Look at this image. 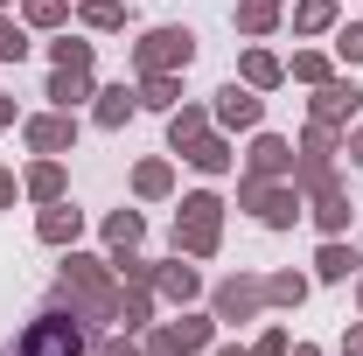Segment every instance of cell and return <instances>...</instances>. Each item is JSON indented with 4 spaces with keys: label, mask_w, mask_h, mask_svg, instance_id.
<instances>
[{
    "label": "cell",
    "mask_w": 363,
    "mask_h": 356,
    "mask_svg": "<svg viewBox=\"0 0 363 356\" xmlns=\"http://www.w3.org/2000/svg\"><path fill=\"white\" fill-rule=\"evenodd\" d=\"M35 238H43L49 252H70V245L84 238V210H77L70 196H63V203H43V210H35Z\"/></svg>",
    "instance_id": "obj_11"
},
{
    "label": "cell",
    "mask_w": 363,
    "mask_h": 356,
    "mask_svg": "<svg viewBox=\"0 0 363 356\" xmlns=\"http://www.w3.org/2000/svg\"><path fill=\"white\" fill-rule=\"evenodd\" d=\"M363 272V245H342V238H321L315 245V279L321 287H342Z\"/></svg>",
    "instance_id": "obj_15"
},
{
    "label": "cell",
    "mask_w": 363,
    "mask_h": 356,
    "mask_svg": "<svg viewBox=\"0 0 363 356\" xmlns=\"http://www.w3.org/2000/svg\"><path fill=\"white\" fill-rule=\"evenodd\" d=\"M105 259L119 272V287H154V272H161V259H147V252H105Z\"/></svg>",
    "instance_id": "obj_34"
},
{
    "label": "cell",
    "mask_w": 363,
    "mask_h": 356,
    "mask_svg": "<svg viewBox=\"0 0 363 356\" xmlns=\"http://www.w3.org/2000/svg\"><path fill=\"white\" fill-rule=\"evenodd\" d=\"M91 356H140V343L119 328V335H98V343H91Z\"/></svg>",
    "instance_id": "obj_40"
},
{
    "label": "cell",
    "mask_w": 363,
    "mask_h": 356,
    "mask_svg": "<svg viewBox=\"0 0 363 356\" xmlns=\"http://www.w3.org/2000/svg\"><path fill=\"white\" fill-rule=\"evenodd\" d=\"M133 21V0H77V28L84 35H119Z\"/></svg>",
    "instance_id": "obj_24"
},
{
    "label": "cell",
    "mask_w": 363,
    "mask_h": 356,
    "mask_svg": "<svg viewBox=\"0 0 363 356\" xmlns=\"http://www.w3.org/2000/svg\"><path fill=\"white\" fill-rule=\"evenodd\" d=\"M294 154H315V161H342V133H335V126H315V119H308V126H301V147H294Z\"/></svg>",
    "instance_id": "obj_35"
},
{
    "label": "cell",
    "mask_w": 363,
    "mask_h": 356,
    "mask_svg": "<svg viewBox=\"0 0 363 356\" xmlns=\"http://www.w3.org/2000/svg\"><path fill=\"white\" fill-rule=\"evenodd\" d=\"M0 7H14V0H0Z\"/></svg>",
    "instance_id": "obj_48"
},
{
    "label": "cell",
    "mask_w": 363,
    "mask_h": 356,
    "mask_svg": "<svg viewBox=\"0 0 363 356\" xmlns=\"http://www.w3.org/2000/svg\"><path fill=\"white\" fill-rule=\"evenodd\" d=\"M328 56L357 70V63H363V21H335V43H328Z\"/></svg>",
    "instance_id": "obj_37"
},
{
    "label": "cell",
    "mask_w": 363,
    "mask_h": 356,
    "mask_svg": "<svg viewBox=\"0 0 363 356\" xmlns=\"http://www.w3.org/2000/svg\"><path fill=\"white\" fill-rule=\"evenodd\" d=\"M182 350L189 356H203V350H217V314H196V308H182Z\"/></svg>",
    "instance_id": "obj_33"
},
{
    "label": "cell",
    "mask_w": 363,
    "mask_h": 356,
    "mask_svg": "<svg viewBox=\"0 0 363 356\" xmlns=\"http://www.w3.org/2000/svg\"><path fill=\"white\" fill-rule=\"evenodd\" d=\"M210 119H217L224 133H259V119H266V91H252V84L230 77V84L210 98Z\"/></svg>",
    "instance_id": "obj_8"
},
{
    "label": "cell",
    "mask_w": 363,
    "mask_h": 356,
    "mask_svg": "<svg viewBox=\"0 0 363 356\" xmlns=\"http://www.w3.org/2000/svg\"><path fill=\"white\" fill-rule=\"evenodd\" d=\"M210 356H252V343H217Z\"/></svg>",
    "instance_id": "obj_45"
},
{
    "label": "cell",
    "mask_w": 363,
    "mask_h": 356,
    "mask_svg": "<svg viewBox=\"0 0 363 356\" xmlns=\"http://www.w3.org/2000/svg\"><path fill=\"white\" fill-rule=\"evenodd\" d=\"M308 223H315L321 238H342V230L357 223V203H350V189H321V196H308Z\"/></svg>",
    "instance_id": "obj_16"
},
{
    "label": "cell",
    "mask_w": 363,
    "mask_h": 356,
    "mask_svg": "<svg viewBox=\"0 0 363 356\" xmlns=\"http://www.w3.org/2000/svg\"><path fill=\"white\" fill-rule=\"evenodd\" d=\"M21 140H28V154H77V112H28L21 119Z\"/></svg>",
    "instance_id": "obj_9"
},
{
    "label": "cell",
    "mask_w": 363,
    "mask_h": 356,
    "mask_svg": "<svg viewBox=\"0 0 363 356\" xmlns=\"http://www.w3.org/2000/svg\"><path fill=\"white\" fill-rule=\"evenodd\" d=\"M342 154H350V168H363V119L350 126V133H342Z\"/></svg>",
    "instance_id": "obj_42"
},
{
    "label": "cell",
    "mask_w": 363,
    "mask_h": 356,
    "mask_svg": "<svg viewBox=\"0 0 363 356\" xmlns=\"http://www.w3.org/2000/svg\"><path fill=\"white\" fill-rule=\"evenodd\" d=\"M286 350H294V335H286L279 321H272V328H259V343H252V356H286Z\"/></svg>",
    "instance_id": "obj_39"
},
{
    "label": "cell",
    "mask_w": 363,
    "mask_h": 356,
    "mask_svg": "<svg viewBox=\"0 0 363 356\" xmlns=\"http://www.w3.org/2000/svg\"><path fill=\"white\" fill-rule=\"evenodd\" d=\"M210 126H217V119H210V105H189V98H182L175 112H168V154H189Z\"/></svg>",
    "instance_id": "obj_23"
},
{
    "label": "cell",
    "mask_w": 363,
    "mask_h": 356,
    "mask_svg": "<svg viewBox=\"0 0 363 356\" xmlns=\"http://www.w3.org/2000/svg\"><path fill=\"white\" fill-rule=\"evenodd\" d=\"M279 21H286V0H238V14H230V28L245 43H266Z\"/></svg>",
    "instance_id": "obj_21"
},
{
    "label": "cell",
    "mask_w": 363,
    "mask_h": 356,
    "mask_svg": "<svg viewBox=\"0 0 363 356\" xmlns=\"http://www.w3.org/2000/svg\"><path fill=\"white\" fill-rule=\"evenodd\" d=\"M210 314H217V328H245V321H259V314H266V272H230V279H217Z\"/></svg>",
    "instance_id": "obj_6"
},
{
    "label": "cell",
    "mask_w": 363,
    "mask_h": 356,
    "mask_svg": "<svg viewBox=\"0 0 363 356\" xmlns=\"http://www.w3.org/2000/svg\"><path fill=\"white\" fill-rule=\"evenodd\" d=\"M43 98L56 105V112H77V105H91V98H98V77H91V70H49Z\"/></svg>",
    "instance_id": "obj_20"
},
{
    "label": "cell",
    "mask_w": 363,
    "mask_h": 356,
    "mask_svg": "<svg viewBox=\"0 0 363 356\" xmlns=\"http://www.w3.org/2000/svg\"><path fill=\"white\" fill-rule=\"evenodd\" d=\"M56 301L84 314L91 335H105L112 314H119V272H112V259H98V252H84V245H70L63 266H56Z\"/></svg>",
    "instance_id": "obj_1"
},
{
    "label": "cell",
    "mask_w": 363,
    "mask_h": 356,
    "mask_svg": "<svg viewBox=\"0 0 363 356\" xmlns=\"http://www.w3.org/2000/svg\"><path fill=\"white\" fill-rule=\"evenodd\" d=\"M43 49H49V70H91L98 63V43H91L84 28H56Z\"/></svg>",
    "instance_id": "obj_19"
},
{
    "label": "cell",
    "mask_w": 363,
    "mask_h": 356,
    "mask_svg": "<svg viewBox=\"0 0 363 356\" xmlns=\"http://www.w3.org/2000/svg\"><path fill=\"white\" fill-rule=\"evenodd\" d=\"M91 343H98V335L84 328V314L56 301V308H43V314H35V321H28V328H21V335H14L0 356H91Z\"/></svg>",
    "instance_id": "obj_2"
},
{
    "label": "cell",
    "mask_w": 363,
    "mask_h": 356,
    "mask_svg": "<svg viewBox=\"0 0 363 356\" xmlns=\"http://www.w3.org/2000/svg\"><path fill=\"white\" fill-rule=\"evenodd\" d=\"M154 294L175 301V308H196V301H203V272L175 252V259H161V272H154Z\"/></svg>",
    "instance_id": "obj_14"
},
{
    "label": "cell",
    "mask_w": 363,
    "mask_h": 356,
    "mask_svg": "<svg viewBox=\"0 0 363 356\" xmlns=\"http://www.w3.org/2000/svg\"><path fill=\"white\" fill-rule=\"evenodd\" d=\"M357 112H363V91L350 84L342 70H335L328 84H315V98H308V119H315V126H335V133H350Z\"/></svg>",
    "instance_id": "obj_7"
},
{
    "label": "cell",
    "mask_w": 363,
    "mask_h": 356,
    "mask_svg": "<svg viewBox=\"0 0 363 356\" xmlns=\"http://www.w3.org/2000/svg\"><path fill=\"white\" fill-rule=\"evenodd\" d=\"M98 238H105V252H140L147 245V217L140 210H112V217L98 223Z\"/></svg>",
    "instance_id": "obj_27"
},
{
    "label": "cell",
    "mask_w": 363,
    "mask_h": 356,
    "mask_svg": "<svg viewBox=\"0 0 363 356\" xmlns=\"http://www.w3.org/2000/svg\"><path fill=\"white\" fill-rule=\"evenodd\" d=\"M357 314H363V272H357Z\"/></svg>",
    "instance_id": "obj_47"
},
{
    "label": "cell",
    "mask_w": 363,
    "mask_h": 356,
    "mask_svg": "<svg viewBox=\"0 0 363 356\" xmlns=\"http://www.w3.org/2000/svg\"><path fill=\"white\" fill-rule=\"evenodd\" d=\"M175 252L182 259H217L224 252V196L217 189H189L175 203Z\"/></svg>",
    "instance_id": "obj_3"
},
{
    "label": "cell",
    "mask_w": 363,
    "mask_h": 356,
    "mask_svg": "<svg viewBox=\"0 0 363 356\" xmlns=\"http://www.w3.org/2000/svg\"><path fill=\"white\" fill-rule=\"evenodd\" d=\"M357 245H363V230H357Z\"/></svg>",
    "instance_id": "obj_49"
},
{
    "label": "cell",
    "mask_w": 363,
    "mask_h": 356,
    "mask_svg": "<svg viewBox=\"0 0 363 356\" xmlns=\"http://www.w3.org/2000/svg\"><path fill=\"white\" fill-rule=\"evenodd\" d=\"M308 294H315V272H266V308H301Z\"/></svg>",
    "instance_id": "obj_28"
},
{
    "label": "cell",
    "mask_w": 363,
    "mask_h": 356,
    "mask_svg": "<svg viewBox=\"0 0 363 356\" xmlns=\"http://www.w3.org/2000/svg\"><path fill=\"white\" fill-rule=\"evenodd\" d=\"M175 196V161L168 154H147L133 168V203H168Z\"/></svg>",
    "instance_id": "obj_22"
},
{
    "label": "cell",
    "mask_w": 363,
    "mask_h": 356,
    "mask_svg": "<svg viewBox=\"0 0 363 356\" xmlns=\"http://www.w3.org/2000/svg\"><path fill=\"white\" fill-rule=\"evenodd\" d=\"M342 356H363V314L350 321V328H342Z\"/></svg>",
    "instance_id": "obj_43"
},
{
    "label": "cell",
    "mask_w": 363,
    "mask_h": 356,
    "mask_svg": "<svg viewBox=\"0 0 363 356\" xmlns=\"http://www.w3.org/2000/svg\"><path fill=\"white\" fill-rule=\"evenodd\" d=\"M140 356H189V350H182V328H175V321H154V328L140 335Z\"/></svg>",
    "instance_id": "obj_38"
},
{
    "label": "cell",
    "mask_w": 363,
    "mask_h": 356,
    "mask_svg": "<svg viewBox=\"0 0 363 356\" xmlns=\"http://www.w3.org/2000/svg\"><path fill=\"white\" fill-rule=\"evenodd\" d=\"M14 196H21V175H14V168L0 161V210H14Z\"/></svg>",
    "instance_id": "obj_41"
},
{
    "label": "cell",
    "mask_w": 363,
    "mask_h": 356,
    "mask_svg": "<svg viewBox=\"0 0 363 356\" xmlns=\"http://www.w3.org/2000/svg\"><path fill=\"white\" fill-rule=\"evenodd\" d=\"M238 84H252V91H279V84H286V56H272L266 43H252L245 56H238Z\"/></svg>",
    "instance_id": "obj_18"
},
{
    "label": "cell",
    "mask_w": 363,
    "mask_h": 356,
    "mask_svg": "<svg viewBox=\"0 0 363 356\" xmlns=\"http://www.w3.org/2000/svg\"><path fill=\"white\" fill-rule=\"evenodd\" d=\"M70 14H77V0H21V21H28L35 35H56V28H70Z\"/></svg>",
    "instance_id": "obj_30"
},
{
    "label": "cell",
    "mask_w": 363,
    "mask_h": 356,
    "mask_svg": "<svg viewBox=\"0 0 363 356\" xmlns=\"http://www.w3.org/2000/svg\"><path fill=\"white\" fill-rule=\"evenodd\" d=\"M133 112H140V84H126V77L119 84H98V98H91V126L98 133H119Z\"/></svg>",
    "instance_id": "obj_13"
},
{
    "label": "cell",
    "mask_w": 363,
    "mask_h": 356,
    "mask_svg": "<svg viewBox=\"0 0 363 356\" xmlns=\"http://www.w3.org/2000/svg\"><path fill=\"white\" fill-rule=\"evenodd\" d=\"M182 161H189L196 175H230V168H238V147H230V133H224V126H210V133L196 140Z\"/></svg>",
    "instance_id": "obj_17"
},
{
    "label": "cell",
    "mask_w": 363,
    "mask_h": 356,
    "mask_svg": "<svg viewBox=\"0 0 363 356\" xmlns=\"http://www.w3.org/2000/svg\"><path fill=\"white\" fill-rule=\"evenodd\" d=\"M189 63H196V28H175V21L140 28V43H133V77H182Z\"/></svg>",
    "instance_id": "obj_4"
},
{
    "label": "cell",
    "mask_w": 363,
    "mask_h": 356,
    "mask_svg": "<svg viewBox=\"0 0 363 356\" xmlns=\"http://www.w3.org/2000/svg\"><path fill=\"white\" fill-rule=\"evenodd\" d=\"M286 21H294V35H301V43H315V35H335L342 7H335V0H294V14H286Z\"/></svg>",
    "instance_id": "obj_26"
},
{
    "label": "cell",
    "mask_w": 363,
    "mask_h": 356,
    "mask_svg": "<svg viewBox=\"0 0 363 356\" xmlns=\"http://www.w3.org/2000/svg\"><path fill=\"white\" fill-rule=\"evenodd\" d=\"M294 189L301 196H321V189H342V175H335V161H315V154H294Z\"/></svg>",
    "instance_id": "obj_29"
},
{
    "label": "cell",
    "mask_w": 363,
    "mask_h": 356,
    "mask_svg": "<svg viewBox=\"0 0 363 356\" xmlns=\"http://www.w3.org/2000/svg\"><path fill=\"white\" fill-rule=\"evenodd\" d=\"M28 21H14V14H7V7H0V63H21V56H28Z\"/></svg>",
    "instance_id": "obj_36"
},
{
    "label": "cell",
    "mask_w": 363,
    "mask_h": 356,
    "mask_svg": "<svg viewBox=\"0 0 363 356\" xmlns=\"http://www.w3.org/2000/svg\"><path fill=\"white\" fill-rule=\"evenodd\" d=\"M286 356H321V350H315V343H294V350H286Z\"/></svg>",
    "instance_id": "obj_46"
},
{
    "label": "cell",
    "mask_w": 363,
    "mask_h": 356,
    "mask_svg": "<svg viewBox=\"0 0 363 356\" xmlns=\"http://www.w3.org/2000/svg\"><path fill=\"white\" fill-rule=\"evenodd\" d=\"M133 84H140V112H161L168 119L182 105V77H133Z\"/></svg>",
    "instance_id": "obj_32"
},
{
    "label": "cell",
    "mask_w": 363,
    "mask_h": 356,
    "mask_svg": "<svg viewBox=\"0 0 363 356\" xmlns=\"http://www.w3.org/2000/svg\"><path fill=\"white\" fill-rule=\"evenodd\" d=\"M238 168H245V175H259V182H286V175H294V140L252 133V147L238 154Z\"/></svg>",
    "instance_id": "obj_10"
},
{
    "label": "cell",
    "mask_w": 363,
    "mask_h": 356,
    "mask_svg": "<svg viewBox=\"0 0 363 356\" xmlns=\"http://www.w3.org/2000/svg\"><path fill=\"white\" fill-rule=\"evenodd\" d=\"M154 287H119V314H112V328H126V335H147L154 328Z\"/></svg>",
    "instance_id": "obj_25"
},
{
    "label": "cell",
    "mask_w": 363,
    "mask_h": 356,
    "mask_svg": "<svg viewBox=\"0 0 363 356\" xmlns=\"http://www.w3.org/2000/svg\"><path fill=\"white\" fill-rule=\"evenodd\" d=\"M238 210H252V217L266 223V230H294V223L308 217V196H301L294 182H259V175H238Z\"/></svg>",
    "instance_id": "obj_5"
},
{
    "label": "cell",
    "mask_w": 363,
    "mask_h": 356,
    "mask_svg": "<svg viewBox=\"0 0 363 356\" xmlns=\"http://www.w3.org/2000/svg\"><path fill=\"white\" fill-rule=\"evenodd\" d=\"M7 126H21V105H14V98L0 91V133H7Z\"/></svg>",
    "instance_id": "obj_44"
},
{
    "label": "cell",
    "mask_w": 363,
    "mask_h": 356,
    "mask_svg": "<svg viewBox=\"0 0 363 356\" xmlns=\"http://www.w3.org/2000/svg\"><path fill=\"white\" fill-rule=\"evenodd\" d=\"M21 196H28V203H63V196H70V168H63V154H35V161L21 168Z\"/></svg>",
    "instance_id": "obj_12"
},
{
    "label": "cell",
    "mask_w": 363,
    "mask_h": 356,
    "mask_svg": "<svg viewBox=\"0 0 363 356\" xmlns=\"http://www.w3.org/2000/svg\"><path fill=\"white\" fill-rule=\"evenodd\" d=\"M286 77H294V84H328V77H335V56H328V49H294V63H286Z\"/></svg>",
    "instance_id": "obj_31"
}]
</instances>
